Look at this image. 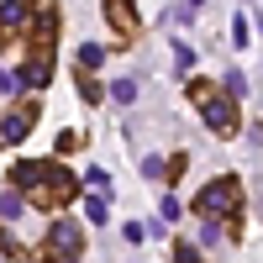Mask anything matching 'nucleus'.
<instances>
[{"mask_svg": "<svg viewBox=\"0 0 263 263\" xmlns=\"http://www.w3.org/2000/svg\"><path fill=\"white\" fill-rule=\"evenodd\" d=\"M11 190L32 195L37 211H63L79 195V179L69 163H16L11 168Z\"/></svg>", "mask_w": 263, "mask_h": 263, "instance_id": "obj_1", "label": "nucleus"}, {"mask_svg": "<svg viewBox=\"0 0 263 263\" xmlns=\"http://www.w3.org/2000/svg\"><path fill=\"white\" fill-rule=\"evenodd\" d=\"M190 100L200 105V116H205V126L216 132V137H237V100L227 90H211V84L195 79L190 84Z\"/></svg>", "mask_w": 263, "mask_h": 263, "instance_id": "obj_2", "label": "nucleus"}, {"mask_svg": "<svg viewBox=\"0 0 263 263\" xmlns=\"http://www.w3.org/2000/svg\"><path fill=\"white\" fill-rule=\"evenodd\" d=\"M42 258H48V263H79V258H84V232H79V221L58 216V221L48 227V237H42Z\"/></svg>", "mask_w": 263, "mask_h": 263, "instance_id": "obj_3", "label": "nucleus"}, {"mask_svg": "<svg viewBox=\"0 0 263 263\" xmlns=\"http://www.w3.org/2000/svg\"><path fill=\"white\" fill-rule=\"evenodd\" d=\"M237 200H242V179H237V174H221V179H211L200 195H195V211L200 216H227Z\"/></svg>", "mask_w": 263, "mask_h": 263, "instance_id": "obj_4", "label": "nucleus"}, {"mask_svg": "<svg viewBox=\"0 0 263 263\" xmlns=\"http://www.w3.org/2000/svg\"><path fill=\"white\" fill-rule=\"evenodd\" d=\"M27 21H32V0H0V48H11Z\"/></svg>", "mask_w": 263, "mask_h": 263, "instance_id": "obj_5", "label": "nucleus"}, {"mask_svg": "<svg viewBox=\"0 0 263 263\" xmlns=\"http://www.w3.org/2000/svg\"><path fill=\"white\" fill-rule=\"evenodd\" d=\"M100 6H105V21H111V27H116V37H137L142 32V16H137V6H132V0H100Z\"/></svg>", "mask_w": 263, "mask_h": 263, "instance_id": "obj_6", "label": "nucleus"}, {"mask_svg": "<svg viewBox=\"0 0 263 263\" xmlns=\"http://www.w3.org/2000/svg\"><path fill=\"white\" fill-rule=\"evenodd\" d=\"M32 126H37V105H32V111H27V105H21V111H6V116H0V147H16Z\"/></svg>", "mask_w": 263, "mask_h": 263, "instance_id": "obj_7", "label": "nucleus"}, {"mask_svg": "<svg viewBox=\"0 0 263 263\" xmlns=\"http://www.w3.org/2000/svg\"><path fill=\"white\" fill-rule=\"evenodd\" d=\"M21 211H27V195H21V190H6V195H0V221H16Z\"/></svg>", "mask_w": 263, "mask_h": 263, "instance_id": "obj_8", "label": "nucleus"}, {"mask_svg": "<svg viewBox=\"0 0 263 263\" xmlns=\"http://www.w3.org/2000/svg\"><path fill=\"white\" fill-rule=\"evenodd\" d=\"M84 216H90L95 227H105L111 221V200H105V195H84Z\"/></svg>", "mask_w": 263, "mask_h": 263, "instance_id": "obj_9", "label": "nucleus"}, {"mask_svg": "<svg viewBox=\"0 0 263 263\" xmlns=\"http://www.w3.org/2000/svg\"><path fill=\"white\" fill-rule=\"evenodd\" d=\"M111 95H116V105H132V100H137V79H116Z\"/></svg>", "mask_w": 263, "mask_h": 263, "instance_id": "obj_10", "label": "nucleus"}, {"mask_svg": "<svg viewBox=\"0 0 263 263\" xmlns=\"http://www.w3.org/2000/svg\"><path fill=\"white\" fill-rule=\"evenodd\" d=\"M232 42H237V48H248V42H253V27H248L242 11H237V21H232Z\"/></svg>", "mask_w": 263, "mask_h": 263, "instance_id": "obj_11", "label": "nucleus"}, {"mask_svg": "<svg viewBox=\"0 0 263 263\" xmlns=\"http://www.w3.org/2000/svg\"><path fill=\"white\" fill-rule=\"evenodd\" d=\"M74 58H79V69H95V63H100L105 53L95 48V42H79V53H74Z\"/></svg>", "mask_w": 263, "mask_h": 263, "instance_id": "obj_12", "label": "nucleus"}, {"mask_svg": "<svg viewBox=\"0 0 263 263\" xmlns=\"http://www.w3.org/2000/svg\"><path fill=\"white\" fill-rule=\"evenodd\" d=\"M142 179H163V158H158V153L142 158Z\"/></svg>", "mask_w": 263, "mask_h": 263, "instance_id": "obj_13", "label": "nucleus"}, {"mask_svg": "<svg viewBox=\"0 0 263 263\" xmlns=\"http://www.w3.org/2000/svg\"><path fill=\"white\" fill-rule=\"evenodd\" d=\"M221 90H227V95L237 100V95H248V79H242V74H237V69H232V74H227V84H221Z\"/></svg>", "mask_w": 263, "mask_h": 263, "instance_id": "obj_14", "label": "nucleus"}, {"mask_svg": "<svg viewBox=\"0 0 263 263\" xmlns=\"http://www.w3.org/2000/svg\"><path fill=\"white\" fill-rule=\"evenodd\" d=\"M179 211H184V205L174 200V195H163V200H158V216H163V221H179Z\"/></svg>", "mask_w": 263, "mask_h": 263, "instance_id": "obj_15", "label": "nucleus"}, {"mask_svg": "<svg viewBox=\"0 0 263 263\" xmlns=\"http://www.w3.org/2000/svg\"><path fill=\"white\" fill-rule=\"evenodd\" d=\"M174 263H205V258H200V253H195L190 242H174Z\"/></svg>", "mask_w": 263, "mask_h": 263, "instance_id": "obj_16", "label": "nucleus"}, {"mask_svg": "<svg viewBox=\"0 0 263 263\" xmlns=\"http://www.w3.org/2000/svg\"><path fill=\"white\" fill-rule=\"evenodd\" d=\"M190 63H195V53H190V42H179V48H174V69H179V74H184V69H190Z\"/></svg>", "mask_w": 263, "mask_h": 263, "instance_id": "obj_17", "label": "nucleus"}, {"mask_svg": "<svg viewBox=\"0 0 263 263\" xmlns=\"http://www.w3.org/2000/svg\"><path fill=\"white\" fill-rule=\"evenodd\" d=\"M79 95H84V100H90V105H95V100H100V84H95L90 74H79Z\"/></svg>", "mask_w": 263, "mask_h": 263, "instance_id": "obj_18", "label": "nucleus"}, {"mask_svg": "<svg viewBox=\"0 0 263 263\" xmlns=\"http://www.w3.org/2000/svg\"><path fill=\"white\" fill-rule=\"evenodd\" d=\"M121 237H126V242H142L147 227H142V221H126V227H121Z\"/></svg>", "mask_w": 263, "mask_h": 263, "instance_id": "obj_19", "label": "nucleus"}, {"mask_svg": "<svg viewBox=\"0 0 263 263\" xmlns=\"http://www.w3.org/2000/svg\"><path fill=\"white\" fill-rule=\"evenodd\" d=\"M16 84H21V79H11L6 69H0V95H11V90H16Z\"/></svg>", "mask_w": 263, "mask_h": 263, "instance_id": "obj_20", "label": "nucleus"}, {"mask_svg": "<svg viewBox=\"0 0 263 263\" xmlns=\"http://www.w3.org/2000/svg\"><path fill=\"white\" fill-rule=\"evenodd\" d=\"M190 6H205V0H190Z\"/></svg>", "mask_w": 263, "mask_h": 263, "instance_id": "obj_21", "label": "nucleus"}]
</instances>
